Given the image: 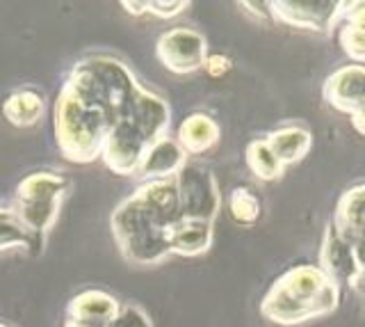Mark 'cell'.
<instances>
[{"label":"cell","mask_w":365,"mask_h":327,"mask_svg":"<svg viewBox=\"0 0 365 327\" xmlns=\"http://www.w3.org/2000/svg\"><path fill=\"white\" fill-rule=\"evenodd\" d=\"M110 126L112 119L106 110L91 104L68 83L62 85L53 108V129L57 149L68 163L89 165L98 161Z\"/></svg>","instance_id":"7a4b0ae2"},{"label":"cell","mask_w":365,"mask_h":327,"mask_svg":"<svg viewBox=\"0 0 365 327\" xmlns=\"http://www.w3.org/2000/svg\"><path fill=\"white\" fill-rule=\"evenodd\" d=\"M0 110L14 129H32L46 117V96L34 87H21L5 96Z\"/></svg>","instance_id":"30bf717a"},{"label":"cell","mask_w":365,"mask_h":327,"mask_svg":"<svg viewBox=\"0 0 365 327\" xmlns=\"http://www.w3.org/2000/svg\"><path fill=\"white\" fill-rule=\"evenodd\" d=\"M7 250H23L28 254L43 250V236L32 233L11 211L0 213V252Z\"/></svg>","instance_id":"ac0fdd59"},{"label":"cell","mask_w":365,"mask_h":327,"mask_svg":"<svg viewBox=\"0 0 365 327\" xmlns=\"http://www.w3.org/2000/svg\"><path fill=\"white\" fill-rule=\"evenodd\" d=\"M265 142L269 144L272 154L279 158V163L285 167L290 163H297L299 158L306 156L308 149H311V133L297 126H288V129H279L269 133Z\"/></svg>","instance_id":"d6986e66"},{"label":"cell","mask_w":365,"mask_h":327,"mask_svg":"<svg viewBox=\"0 0 365 327\" xmlns=\"http://www.w3.org/2000/svg\"><path fill=\"white\" fill-rule=\"evenodd\" d=\"M187 163V154L180 149V144L174 138H163L148 146V151L142 158V165L135 176L144 181H165L174 178Z\"/></svg>","instance_id":"9c48e42d"},{"label":"cell","mask_w":365,"mask_h":327,"mask_svg":"<svg viewBox=\"0 0 365 327\" xmlns=\"http://www.w3.org/2000/svg\"><path fill=\"white\" fill-rule=\"evenodd\" d=\"M336 3H269V12L283 24L322 30L336 14Z\"/></svg>","instance_id":"9a60e30c"},{"label":"cell","mask_w":365,"mask_h":327,"mask_svg":"<svg viewBox=\"0 0 365 327\" xmlns=\"http://www.w3.org/2000/svg\"><path fill=\"white\" fill-rule=\"evenodd\" d=\"M228 213H231L233 222L249 227L260 218V201L249 188H235L228 197Z\"/></svg>","instance_id":"44dd1931"},{"label":"cell","mask_w":365,"mask_h":327,"mask_svg":"<svg viewBox=\"0 0 365 327\" xmlns=\"http://www.w3.org/2000/svg\"><path fill=\"white\" fill-rule=\"evenodd\" d=\"M64 83L106 110L112 124L130 110L137 92L142 89L130 66L114 55H89L76 62Z\"/></svg>","instance_id":"277c9868"},{"label":"cell","mask_w":365,"mask_h":327,"mask_svg":"<svg viewBox=\"0 0 365 327\" xmlns=\"http://www.w3.org/2000/svg\"><path fill=\"white\" fill-rule=\"evenodd\" d=\"M336 233L354 250L361 273H365V188L354 190L342 199Z\"/></svg>","instance_id":"ba28073f"},{"label":"cell","mask_w":365,"mask_h":327,"mask_svg":"<svg viewBox=\"0 0 365 327\" xmlns=\"http://www.w3.org/2000/svg\"><path fill=\"white\" fill-rule=\"evenodd\" d=\"M3 211H5V208H0V213H3Z\"/></svg>","instance_id":"f546056e"},{"label":"cell","mask_w":365,"mask_h":327,"mask_svg":"<svg viewBox=\"0 0 365 327\" xmlns=\"http://www.w3.org/2000/svg\"><path fill=\"white\" fill-rule=\"evenodd\" d=\"M247 165L260 181H274V178H279L283 174V165L272 154L265 140H256L247 146Z\"/></svg>","instance_id":"ffe728a7"},{"label":"cell","mask_w":365,"mask_h":327,"mask_svg":"<svg viewBox=\"0 0 365 327\" xmlns=\"http://www.w3.org/2000/svg\"><path fill=\"white\" fill-rule=\"evenodd\" d=\"M176 142L187 154V158L201 156L220 142V126H217L212 117L203 115V112H194V115H187L178 124Z\"/></svg>","instance_id":"7c38bea8"},{"label":"cell","mask_w":365,"mask_h":327,"mask_svg":"<svg viewBox=\"0 0 365 327\" xmlns=\"http://www.w3.org/2000/svg\"><path fill=\"white\" fill-rule=\"evenodd\" d=\"M342 44L345 51L356 60H365V30L356 26H347L342 32Z\"/></svg>","instance_id":"cb8c5ba5"},{"label":"cell","mask_w":365,"mask_h":327,"mask_svg":"<svg viewBox=\"0 0 365 327\" xmlns=\"http://www.w3.org/2000/svg\"><path fill=\"white\" fill-rule=\"evenodd\" d=\"M322 261H324L327 273L331 277L340 279V281H354V279H359V275H361L356 254H354L351 247L342 241L336 231H331V236H327Z\"/></svg>","instance_id":"e0dca14e"},{"label":"cell","mask_w":365,"mask_h":327,"mask_svg":"<svg viewBox=\"0 0 365 327\" xmlns=\"http://www.w3.org/2000/svg\"><path fill=\"white\" fill-rule=\"evenodd\" d=\"M106 327H153V321L137 304H121L119 313L112 321H108Z\"/></svg>","instance_id":"7402d4cb"},{"label":"cell","mask_w":365,"mask_h":327,"mask_svg":"<svg viewBox=\"0 0 365 327\" xmlns=\"http://www.w3.org/2000/svg\"><path fill=\"white\" fill-rule=\"evenodd\" d=\"M327 99L340 110H365V69L349 66V69L338 71L327 83Z\"/></svg>","instance_id":"5bb4252c"},{"label":"cell","mask_w":365,"mask_h":327,"mask_svg":"<svg viewBox=\"0 0 365 327\" xmlns=\"http://www.w3.org/2000/svg\"><path fill=\"white\" fill-rule=\"evenodd\" d=\"M231 66H233L231 58H226V55H222V53H215V55H208V58H205L203 69L208 71V76H212V78H222L231 71Z\"/></svg>","instance_id":"d4e9b609"},{"label":"cell","mask_w":365,"mask_h":327,"mask_svg":"<svg viewBox=\"0 0 365 327\" xmlns=\"http://www.w3.org/2000/svg\"><path fill=\"white\" fill-rule=\"evenodd\" d=\"M155 58L167 71L176 76H190L203 69L208 58V41L192 28L165 30L155 41Z\"/></svg>","instance_id":"52a82bcc"},{"label":"cell","mask_w":365,"mask_h":327,"mask_svg":"<svg viewBox=\"0 0 365 327\" xmlns=\"http://www.w3.org/2000/svg\"><path fill=\"white\" fill-rule=\"evenodd\" d=\"M174 183L178 193L180 220H199L212 224L217 213H220L222 197L208 167L187 161L185 167L174 176Z\"/></svg>","instance_id":"5b68a950"},{"label":"cell","mask_w":365,"mask_h":327,"mask_svg":"<svg viewBox=\"0 0 365 327\" xmlns=\"http://www.w3.org/2000/svg\"><path fill=\"white\" fill-rule=\"evenodd\" d=\"M334 304L336 288L329 275L317 268L302 266L277 279L262 300L260 311L272 323L297 325L331 311Z\"/></svg>","instance_id":"3957f363"},{"label":"cell","mask_w":365,"mask_h":327,"mask_svg":"<svg viewBox=\"0 0 365 327\" xmlns=\"http://www.w3.org/2000/svg\"><path fill=\"white\" fill-rule=\"evenodd\" d=\"M121 302L108 291L101 288H89L78 293L66 304V318L68 321H98L108 323L119 313Z\"/></svg>","instance_id":"4fadbf2b"},{"label":"cell","mask_w":365,"mask_h":327,"mask_svg":"<svg viewBox=\"0 0 365 327\" xmlns=\"http://www.w3.org/2000/svg\"><path fill=\"white\" fill-rule=\"evenodd\" d=\"M71 181L55 170H39L23 176L16 186L14 201H64Z\"/></svg>","instance_id":"8fae6325"},{"label":"cell","mask_w":365,"mask_h":327,"mask_svg":"<svg viewBox=\"0 0 365 327\" xmlns=\"http://www.w3.org/2000/svg\"><path fill=\"white\" fill-rule=\"evenodd\" d=\"M0 327H11V325H7V323H3V321H0Z\"/></svg>","instance_id":"f1b7e54d"},{"label":"cell","mask_w":365,"mask_h":327,"mask_svg":"<svg viewBox=\"0 0 365 327\" xmlns=\"http://www.w3.org/2000/svg\"><path fill=\"white\" fill-rule=\"evenodd\" d=\"M171 254L201 256L212 247V224L199 220H180L171 231Z\"/></svg>","instance_id":"2e32d148"},{"label":"cell","mask_w":365,"mask_h":327,"mask_svg":"<svg viewBox=\"0 0 365 327\" xmlns=\"http://www.w3.org/2000/svg\"><path fill=\"white\" fill-rule=\"evenodd\" d=\"M180 222L174 178L144 181L110 216L114 243L133 266H160L171 256V231Z\"/></svg>","instance_id":"6da1fadb"},{"label":"cell","mask_w":365,"mask_h":327,"mask_svg":"<svg viewBox=\"0 0 365 327\" xmlns=\"http://www.w3.org/2000/svg\"><path fill=\"white\" fill-rule=\"evenodd\" d=\"M108 323H98V321H66L64 327H106Z\"/></svg>","instance_id":"83f0119b"},{"label":"cell","mask_w":365,"mask_h":327,"mask_svg":"<svg viewBox=\"0 0 365 327\" xmlns=\"http://www.w3.org/2000/svg\"><path fill=\"white\" fill-rule=\"evenodd\" d=\"M155 144L135 121L130 110L121 119H117L108 131L106 144H103L101 161L112 174L117 176H135L142 165V158L148 146Z\"/></svg>","instance_id":"8992f818"},{"label":"cell","mask_w":365,"mask_h":327,"mask_svg":"<svg viewBox=\"0 0 365 327\" xmlns=\"http://www.w3.org/2000/svg\"><path fill=\"white\" fill-rule=\"evenodd\" d=\"M121 7L133 16L148 14V0H142V3H137V0H121Z\"/></svg>","instance_id":"484cf974"},{"label":"cell","mask_w":365,"mask_h":327,"mask_svg":"<svg viewBox=\"0 0 365 327\" xmlns=\"http://www.w3.org/2000/svg\"><path fill=\"white\" fill-rule=\"evenodd\" d=\"M240 7H247V12L256 14L258 19H269L272 16L269 9H262V7H267V3H240Z\"/></svg>","instance_id":"4316f807"},{"label":"cell","mask_w":365,"mask_h":327,"mask_svg":"<svg viewBox=\"0 0 365 327\" xmlns=\"http://www.w3.org/2000/svg\"><path fill=\"white\" fill-rule=\"evenodd\" d=\"M190 5V0H148V14L158 19H174L185 12Z\"/></svg>","instance_id":"603a6c76"}]
</instances>
